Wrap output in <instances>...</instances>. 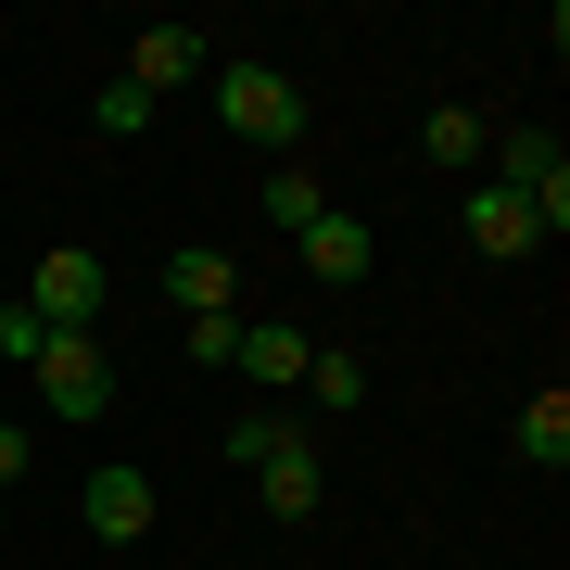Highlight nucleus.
Returning <instances> with one entry per match:
<instances>
[{
    "instance_id": "nucleus-1",
    "label": "nucleus",
    "mask_w": 570,
    "mask_h": 570,
    "mask_svg": "<svg viewBox=\"0 0 570 570\" xmlns=\"http://www.w3.org/2000/svg\"><path fill=\"white\" fill-rule=\"evenodd\" d=\"M204 89H216V127H228V140H279V153L305 140V89H292L279 63H216Z\"/></svg>"
},
{
    "instance_id": "nucleus-2",
    "label": "nucleus",
    "mask_w": 570,
    "mask_h": 570,
    "mask_svg": "<svg viewBox=\"0 0 570 570\" xmlns=\"http://www.w3.org/2000/svg\"><path fill=\"white\" fill-rule=\"evenodd\" d=\"M26 367H39V406H51V419H77V431L115 419V355H102V330H51Z\"/></svg>"
},
{
    "instance_id": "nucleus-3",
    "label": "nucleus",
    "mask_w": 570,
    "mask_h": 570,
    "mask_svg": "<svg viewBox=\"0 0 570 570\" xmlns=\"http://www.w3.org/2000/svg\"><path fill=\"white\" fill-rule=\"evenodd\" d=\"M102 305H115V266L89 254V242H51V254H39V292H26V317H39V330H102Z\"/></svg>"
},
{
    "instance_id": "nucleus-4",
    "label": "nucleus",
    "mask_w": 570,
    "mask_h": 570,
    "mask_svg": "<svg viewBox=\"0 0 570 570\" xmlns=\"http://www.w3.org/2000/svg\"><path fill=\"white\" fill-rule=\"evenodd\" d=\"M190 77H216V39L204 26H140V51H127V89H190Z\"/></svg>"
},
{
    "instance_id": "nucleus-5",
    "label": "nucleus",
    "mask_w": 570,
    "mask_h": 570,
    "mask_svg": "<svg viewBox=\"0 0 570 570\" xmlns=\"http://www.w3.org/2000/svg\"><path fill=\"white\" fill-rule=\"evenodd\" d=\"M254 494H266L279 520H317V508H330V444H317V431H292V444L254 469Z\"/></svg>"
},
{
    "instance_id": "nucleus-6",
    "label": "nucleus",
    "mask_w": 570,
    "mask_h": 570,
    "mask_svg": "<svg viewBox=\"0 0 570 570\" xmlns=\"http://www.w3.org/2000/svg\"><path fill=\"white\" fill-rule=\"evenodd\" d=\"M77 520L102 532V546H140V532H153V482H140L127 456H102V469H89V494H77Z\"/></svg>"
},
{
    "instance_id": "nucleus-7",
    "label": "nucleus",
    "mask_w": 570,
    "mask_h": 570,
    "mask_svg": "<svg viewBox=\"0 0 570 570\" xmlns=\"http://www.w3.org/2000/svg\"><path fill=\"white\" fill-rule=\"evenodd\" d=\"M165 305H178V317H228V305H242V266H228L216 242L165 254Z\"/></svg>"
},
{
    "instance_id": "nucleus-8",
    "label": "nucleus",
    "mask_w": 570,
    "mask_h": 570,
    "mask_svg": "<svg viewBox=\"0 0 570 570\" xmlns=\"http://www.w3.org/2000/svg\"><path fill=\"white\" fill-rule=\"evenodd\" d=\"M482 178H494V190H520V204H532L546 178H570V153L546 140V127H494V140H482Z\"/></svg>"
},
{
    "instance_id": "nucleus-9",
    "label": "nucleus",
    "mask_w": 570,
    "mask_h": 570,
    "mask_svg": "<svg viewBox=\"0 0 570 570\" xmlns=\"http://www.w3.org/2000/svg\"><path fill=\"white\" fill-rule=\"evenodd\" d=\"M456 228H469V254H494V266H508V254H532L520 190H494V178H469V190H456Z\"/></svg>"
},
{
    "instance_id": "nucleus-10",
    "label": "nucleus",
    "mask_w": 570,
    "mask_h": 570,
    "mask_svg": "<svg viewBox=\"0 0 570 570\" xmlns=\"http://www.w3.org/2000/svg\"><path fill=\"white\" fill-rule=\"evenodd\" d=\"M292 242H305V279H330V292H355L367 266H381V242H367V228H355L343 204H330L317 228H292Z\"/></svg>"
},
{
    "instance_id": "nucleus-11",
    "label": "nucleus",
    "mask_w": 570,
    "mask_h": 570,
    "mask_svg": "<svg viewBox=\"0 0 570 570\" xmlns=\"http://www.w3.org/2000/svg\"><path fill=\"white\" fill-rule=\"evenodd\" d=\"M305 330H292V317H242V355H228V367H242V381H266V393H292V381H305Z\"/></svg>"
},
{
    "instance_id": "nucleus-12",
    "label": "nucleus",
    "mask_w": 570,
    "mask_h": 570,
    "mask_svg": "<svg viewBox=\"0 0 570 570\" xmlns=\"http://www.w3.org/2000/svg\"><path fill=\"white\" fill-rule=\"evenodd\" d=\"M508 444H520L532 469H570V393H558V381H546V393H532V406L508 419Z\"/></svg>"
},
{
    "instance_id": "nucleus-13",
    "label": "nucleus",
    "mask_w": 570,
    "mask_h": 570,
    "mask_svg": "<svg viewBox=\"0 0 570 570\" xmlns=\"http://www.w3.org/2000/svg\"><path fill=\"white\" fill-rule=\"evenodd\" d=\"M482 140H494V127L469 115V102H431V127H419V153H431V165H456V178H482Z\"/></svg>"
},
{
    "instance_id": "nucleus-14",
    "label": "nucleus",
    "mask_w": 570,
    "mask_h": 570,
    "mask_svg": "<svg viewBox=\"0 0 570 570\" xmlns=\"http://www.w3.org/2000/svg\"><path fill=\"white\" fill-rule=\"evenodd\" d=\"M305 393H317L330 419H355V406H367V355H343V343H317V355H305Z\"/></svg>"
},
{
    "instance_id": "nucleus-15",
    "label": "nucleus",
    "mask_w": 570,
    "mask_h": 570,
    "mask_svg": "<svg viewBox=\"0 0 570 570\" xmlns=\"http://www.w3.org/2000/svg\"><path fill=\"white\" fill-rule=\"evenodd\" d=\"M292 431H305V419H279V406H242V419H228V444H216V456H228V469H266V456L292 444Z\"/></svg>"
},
{
    "instance_id": "nucleus-16",
    "label": "nucleus",
    "mask_w": 570,
    "mask_h": 570,
    "mask_svg": "<svg viewBox=\"0 0 570 570\" xmlns=\"http://www.w3.org/2000/svg\"><path fill=\"white\" fill-rule=\"evenodd\" d=\"M317 216H330L317 165H279V178H266V228H317Z\"/></svg>"
},
{
    "instance_id": "nucleus-17",
    "label": "nucleus",
    "mask_w": 570,
    "mask_h": 570,
    "mask_svg": "<svg viewBox=\"0 0 570 570\" xmlns=\"http://www.w3.org/2000/svg\"><path fill=\"white\" fill-rule=\"evenodd\" d=\"M89 127H102V140H140V127H153V89H127V77H115L102 102H89Z\"/></svg>"
},
{
    "instance_id": "nucleus-18",
    "label": "nucleus",
    "mask_w": 570,
    "mask_h": 570,
    "mask_svg": "<svg viewBox=\"0 0 570 570\" xmlns=\"http://www.w3.org/2000/svg\"><path fill=\"white\" fill-rule=\"evenodd\" d=\"M178 355H190V367H228V355H242V305H228V317H190Z\"/></svg>"
},
{
    "instance_id": "nucleus-19",
    "label": "nucleus",
    "mask_w": 570,
    "mask_h": 570,
    "mask_svg": "<svg viewBox=\"0 0 570 570\" xmlns=\"http://www.w3.org/2000/svg\"><path fill=\"white\" fill-rule=\"evenodd\" d=\"M26 456H39V431H26V419H0V494L26 482Z\"/></svg>"
},
{
    "instance_id": "nucleus-20",
    "label": "nucleus",
    "mask_w": 570,
    "mask_h": 570,
    "mask_svg": "<svg viewBox=\"0 0 570 570\" xmlns=\"http://www.w3.org/2000/svg\"><path fill=\"white\" fill-rule=\"evenodd\" d=\"M39 343H51V330H39V317H26V305H0V355H13V367H26V355H39Z\"/></svg>"
},
{
    "instance_id": "nucleus-21",
    "label": "nucleus",
    "mask_w": 570,
    "mask_h": 570,
    "mask_svg": "<svg viewBox=\"0 0 570 570\" xmlns=\"http://www.w3.org/2000/svg\"><path fill=\"white\" fill-rule=\"evenodd\" d=\"M0 508H13V494H0Z\"/></svg>"
}]
</instances>
